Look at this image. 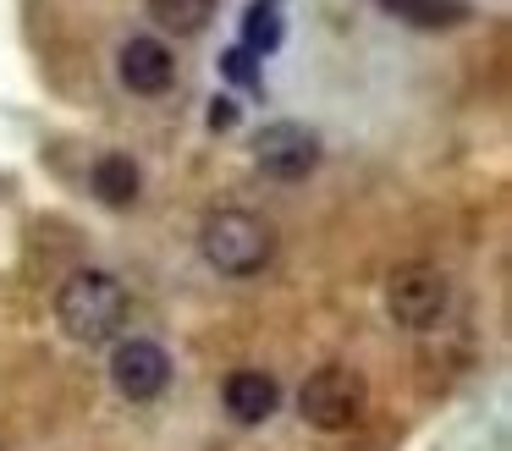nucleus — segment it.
Returning a JSON list of instances; mask_svg holds the SVG:
<instances>
[{
	"instance_id": "nucleus-7",
	"label": "nucleus",
	"mask_w": 512,
	"mask_h": 451,
	"mask_svg": "<svg viewBox=\"0 0 512 451\" xmlns=\"http://www.w3.org/2000/svg\"><path fill=\"white\" fill-rule=\"evenodd\" d=\"M116 66H122V83L133 88V94H166V88L177 83V55L160 39H149V33L127 39L122 55H116Z\"/></svg>"
},
{
	"instance_id": "nucleus-12",
	"label": "nucleus",
	"mask_w": 512,
	"mask_h": 451,
	"mask_svg": "<svg viewBox=\"0 0 512 451\" xmlns=\"http://www.w3.org/2000/svg\"><path fill=\"white\" fill-rule=\"evenodd\" d=\"M149 17L160 28H177V33H199L204 22L215 17V0H149Z\"/></svg>"
},
{
	"instance_id": "nucleus-3",
	"label": "nucleus",
	"mask_w": 512,
	"mask_h": 451,
	"mask_svg": "<svg viewBox=\"0 0 512 451\" xmlns=\"http://www.w3.org/2000/svg\"><path fill=\"white\" fill-rule=\"evenodd\" d=\"M364 407H369V385H364V374L347 369V363H325V369H314L309 380L298 385L303 424L325 429V435L353 429L358 418H364Z\"/></svg>"
},
{
	"instance_id": "nucleus-8",
	"label": "nucleus",
	"mask_w": 512,
	"mask_h": 451,
	"mask_svg": "<svg viewBox=\"0 0 512 451\" xmlns=\"http://www.w3.org/2000/svg\"><path fill=\"white\" fill-rule=\"evenodd\" d=\"M221 402H226V413H232L237 424H265V418L276 413V402H281V385L270 380L265 369H232L226 385H221Z\"/></svg>"
},
{
	"instance_id": "nucleus-5",
	"label": "nucleus",
	"mask_w": 512,
	"mask_h": 451,
	"mask_svg": "<svg viewBox=\"0 0 512 451\" xmlns=\"http://www.w3.org/2000/svg\"><path fill=\"white\" fill-rule=\"evenodd\" d=\"M254 165L276 182H303L320 165V138L298 121H270L254 132Z\"/></svg>"
},
{
	"instance_id": "nucleus-2",
	"label": "nucleus",
	"mask_w": 512,
	"mask_h": 451,
	"mask_svg": "<svg viewBox=\"0 0 512 451\" xmlns=\"http://www.w3.org/2000/svg\"><path fill=\"white\" fill-rule=\"evenodd\" d=\"M199 253L210 259V270L243 281V275H259L276 259V231L254 209H210L199 226Z\"/></svg>"
},
{
	"instance_id": "nucleus-4",
	"label": "nucleus",
	"mask_w": 512,
	"mask_h": 451,
	"mask_svg": "<svg viewBox=\"0 0 512 451\" xmlns=\"http://www.w3.org/2000/svg\"><path fill=\"white\" fill-rule=\"evenodd\" d=\"M452 308V275L441 264L408 259L386 275V314L397 319L402 330H430L441 325V314Z\"/></svg>"
},
{
	"instance_id": "nucleus-13",
	"label": "nucleus",
	"mask_w": 512,
	"mask_h": 451,
	"mask_svg": "<svg viewBox=\"0 0 512 451\" xmlns=\"http://www.w3.org/2000/svg\"><path fill=\"white\" fill-rule=\"evenodd\" d=\"M221 77L237 88H248V94H265V77H259V55H248L243 44H232V50L221 55Z\"/></svg>"
},
{
	"instance_id": "nucleus-11",
	"label": "nucleus",
	"mask_w": 512,
	"mask_h": 451,
	"mask_svg": "<svg viewBox=\"0 0 512 451\" xmlns=\"http://www.w3.org/2000/svg\"><path fill=\"white\" fill-rule=\"evenodd\" d=\"M281 44V6L276 0H248L243 11V50L248 55H270Z\"/></svg>"
},
{
	"instance_id": "nucleus-14",
	"label": "nucleus",
	"mask_w": 512,
	"mask_h": 451,
	"mask_svg": "<svg viewBox=\"0 0 512 451\" xmlns=\"http://www.w3.org/2000/svg\"><path fill=\"white\" fill-rule=\"evenodd\" d=\"M210 127H215V132L237 127V99H232V94H215V99H210Z\"/></svg>"
},
{
	"instance_id": "nucleus-1",
	"label": "nucleus",
	"mask_w": 512,
	"mask_h": 451,
	"mask_svg": "<svg viewBox=\"0 0 512 451\" xmlns=\"http://www.w3.org/2000/svg\"><path fill=\"white\" fill-rule=\"evenodd\" d=\"M56 325L83 347L116 341L127 325V286L111 270H72L56 292Z\"/></svg>"
},
{
	"instance_id": "nucleus-6",
	"label": "nucleus",
	"mask_w": 512,
	"mask_h": 451,
	"mask_svg": "<svg viewBox=\"0 0 512 451\" xmlns=\"http://www.w3.org/2000/svg\"><path fill=\"white\" fill-rule=\"evenodd\" d=\"M111 385L127 396V402H155V396L171 385L166 347H160V341H149V336L116 341V352H111Z\"/></svg>"
},
{
	"instance_id": "nucleus-9",
	"label": "nucleus",
	"mask_w": 512,
	"mask_h": 451,
	"mask_svg": "<svg viewBox=\"0 0 512 451\" xmlns=\"http://www.w3.org/2000/svg\"><path fill=\"white\" fill-rule=\"evenodd\" d=\"M89 182H94V198L111 204V209L138 204V165H133V154H100L94 171H89Z\"/></svg>"
},
{
	"instance_id": "nucleus-10",
	"label": "nucleus",
	"mask_w": 512,
	"mask_h": 451,
	"mask_svg": "<svg viewBox=\"0 0 512 451\" xmlns=\"http://www.w3.org/2000/svg\"><path fill=\"white\" fill-rule=\"evenodd\" d=\"M375 6L402 17V22H413V28H457V22L474 17L468 0H375Z\"/></svg>"
}]
</instances>
